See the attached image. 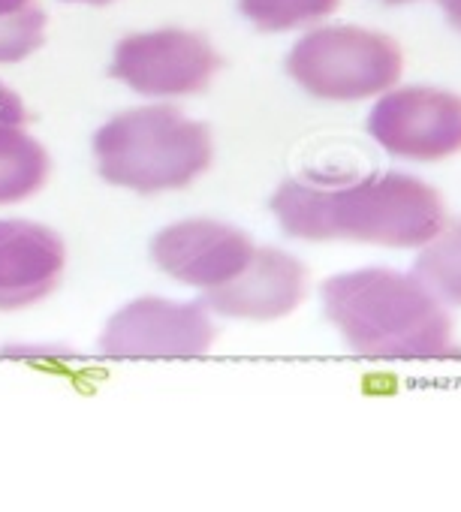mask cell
<instances>
[{
    "label": "cell",
    "instance_id": "cell-11",
    "mask_svg": "<svg viewBox=\"0 0 461 512\" xmlns=\"http://www.w3.org/2000/svg\"><path fill=\"white\" fill-rule=\"evenodd\" d=\"M52 160L46 148L22 127L0 124V205L31 199L49 181Z\"/></svg>",
    "mask_w": 461,
    "mask_h": 512
},
{
    "label": "cell",
    "instance_id": "cell-13",
    "mask_svg": "<svg viewBox=\"0 0 461 512\" xmlns=\"http://www.w3.org/2000/svg\"><path fill=\"white\" fill-rule=\"evenodd\" d=\"M341 7V0H239L242 16L269 34H284L308 28L329 19Z\"/></svg>",
    "mask_w": 461,
    "mask_h": 512
},
{
    "label": "cell",
    "instance_id": "cell-15",
    "mask_svg": "<svg viewBox=\"0 0 461 512\" xmlns=\"http://www.w3.org/2000/svg\"><path fill=\"white\" fill-rule=\"evenodd\" d=\"M25 121H28V109H25L22 97L16 91H10L4 82H0V124L22 127Z\"/></svg>",
    "mask_w": 461,
    "mask_h": 512
},
{
    "label": "cell",
    "instance_id": "cell-16",
    "mask_svg": "<svg viewBox=\"0 0 461 512\" xmlns=\"http://www.w3.org/2000/svg\"><path fill=\"white\" fill-rule=\"evenodd\" d=\"M440 4H443V10H446L449 22L461 31V0H440Z\"/></svg>",
    "mask_w": 461,
    "mask_h": 512
},
{
    "label": "cell",
    "instance_id": "cell-10",
    "mask_svg": "<svg viewBox=\"0 0 461 512\" xmlns=\"http://www.w3.org/2000/svg\"><path fill=\"white\" fill-rule=\"evenodd\" d=\"M67 250L55 229L34 220L0 217V311L43 302L64 275Z\"/></svg>",
    "mask_w": 461,
    "mask_h": 512
},
{
    "label": "cell",
    "instance_id": "cell-8",
    "mask_svg": "<svg viewBox=\"0 0 461 512\" xmlns=\"http://www.w3.org/2000/svg\"><path fill=\"white\" fill-rule=\"evenodd\" d=\"M254 247L236 226L190 217L151 238V260L166 278L208 293L233 281L248 266Z\"/></svg>",
    "mask_w": 461,
    "mask_h": 512
},
{
    "label": "cell",
    "instance_id": "cell-9",
    "mask_svg": "<svg viewBox=\"0 0 461 512\" xmlns=\"http://www.w3.org/2000/svg\"><path fill=\"white\" fill-rule=\"evenodd\" d=\"M308 287V272L296 256L275 247H254L248 266L217 290L205 293V308L229 320L269 323L293 314Z\"/></svg>",
    "mask_w": 461,
    "mask_h": 512
},
{
    "label": "cell",
    "instance_id": "cell-1",
    "mask_svg": "<svg viewBox=\"0 0 461 512\" xmlns=\"http://www.w3.org/2000/svg\"><path fill=\"white\" fill-rule=\"evenodd\" d=\"M281 229L302 241L419 247L446 226L434 187L410 175H377L344 187L284 181L272 196Z\"/></svg>",
    "mask_w": 461,
    "mask_h": 512
},
{
    "label": "cell",
    "instance_id": "cell-6",
    "mask_svg": "<svg viewBox=\"0 0 461 512\" xmlns=\"http://www.w3.org/2000/svg\"><path fill=\"white\" fill-rule=\"evenodd\" d=\"M368 133L404 160L452 157L461 151V97L440 88L386 91L368 115Z\"/></svg>",
    "mask_w": 461,
    "mask_h": 512
},
{
    "label": "cell",
    "instance_id": "cell-18",
    "mask_svg": "<svg viewBox=\"0 0 461 512\" xmlns=\"http://www.w3.org/2000/svg\"><path fill=\"white\" fill-rule=\"evenodd\" d=\"M70 4H91V7H106L112 0H70Z\"/></svg>",
    "mask_w": 461,
    "mask_h": 512
},
{
    "label": "cell",
    "instance_id": "cell-17",
    "mask_svg": "<svg viewBox=\"0 0 461 512\" xmlns=\"http://www.w3.org/2000/svg\"><path fill=\"white\" fill-rule=\"evenodd\" d=\"M25 7H34V0H0V16H7V13H19Z\"/></svg>",
    "mask_w": 461,
    "mask_h": 512
},
{
    "label": "cell",
    "instance_id": "cell-2",
    "mask_svg": "<svg viewBox=\"0 0 461 512\" xmlns=\"http://www.w3.org/2000/svg\"><path fill=\"white\" fill-rule=\"evenodd\" d=\"M323 308L344 344L374 359H431L452 350V320L413 275L359 269L323 284Z\"/></svg>",
    "mask_w": 461,
    "mask_h": 512
},
{
    "label": "cell",
    "instance_id": "cell-3",
    "mask_svg": "<svg viewBox=\"0 0 461 512\" xmlns=\"http://www.w3.org/2000/svg\"><path fill=\"white\" fill-rule=\"evenodd\" d=\"M211 154V130L172 106L127 109L94 136L100 175L136 193H163L193 184L211 166Z\"/></svg>",
    "mask_w": 461,
    "mask_h": 512
},
{
    "label": "cell",
    "instance_id": "cell-7",
    "mask_svg": "<svg viewBox=\"0 0 461 512\" xmlns=\"http://www.w3.org/2000/svg\"><path fill=\"white\" fill-rule=\"evenodd\" d=\"M214 323L199 302L136 299L121 308L100 335L106 356H202L214 344Z\"/></svg>",
    "mask_w": 461,
    "mask_h": 512
},
{
    "label": "cell",
    "instance_id": "cell-14",
    "mask_svg": "<svg viewBox=\"0 0 461 512\" xmlns=\"http://www.w3.org/2000/svg\"><path fill=\"white\" fill-rule=\"evenodd\" d=\"M46 40V13L25 7L19 13L0 16V64H16L31 58Z\"/></svg>",
    "mask_w": 461,
    "mask_h": 512
},
{
    "label": "cell",
    "instance_id": "cell-4",
    "mask_svg": "<svg viewBox=\"0 0 461 512\" xmlns=\"http://www.w3.org/2000/svg\"><path fill=\"white\" fill-rule=\"evenodd\" d=\"M404 70L401 46L377 31L332 25L305 34L290 58L287 73L317 100L353 103L386 94Z\"/></svg>",
    "mask_w": 461,
    "mask_h": 512
},
{
    "label": "cell",
    "instance_id": "cell-12",
    "mask_svg": "<svg viewBox=\"0 0 461 512\" xmlns=\"http://www.w3.org/2000/svg\"><path fill=\"white\" fill-rule=\"evenodd\" d=\"M413 278L440 302L461 305V223L443 226L413 263Z\"/></svg>",
    "mask_w": 461,
    "mask_h": 512
},
{
    "label": "cell",
    "instance_id": "cell-5",
    "mask_svg": "<svg viewBox=\"0 0 461 512\" xmlns=\"http://www.w3.org/2000/svg\"><path fill=\"white\" fill-rule=\"evenodd\" d=\"M220 64V55L202 34L160 28L124 37L115 46L112 76L136 94L166 100L205 91Z\"/></svg>",
    "mask_w": 461,
    "mask_h": 512
},
{
    "label": "cell",
    "instance_id": "cell-19",
    "mask_svg": "<svg viewBox=\"0 0 461 512\" xmlns=\"http://www.w3.org/2000/svg\"><path fill=\"white\" fill-rule=\"evenodd\" d=\"M386 4H410V0H386Z\"/></svg>",
    "mask_w": 461,
    "mask_h": 512
}]
</instances>
